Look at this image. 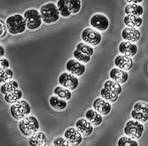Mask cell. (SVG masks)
I'll return each mask as SVG.
<instances>
[{
    "mask_svg": "<svg viewBox=\"0 0 148 146\" xmlns=\"http://www.w3.org/2000/svg\"><path fill=\"white\" fill-rule=\"evenodd\" d=\"M5 22L8 28V31L12 35L22 34L27 29V22L24 16L19 14V13L9 16Z\"/></svg>",
    "mask_w": 148,
    "mask_h": 146,
    "instance_id": "obj_1",
    "label": "cell"
},
{
    "mask_svg": "<svg viewBox=\"0 0 148 146\" xmlns=\"http://www.w3.org/2000/svg\"><path fill=\"white\" fill-rule=\"evenodd\" d=\"M39 128V122L34 116H27L19 123L20 131L24 136H31L38 131Z\"/></svg>",
    "mask_w": 148,
    "mask_h": 146,
    "instance_id": "obj_2",
    "label": "cell"
},
{
    "mask_svg": "<svg viewBox=\"0 0 148 146\" xmlns=\"http://www.w3.org/2000/svg\"><path fill=\"white\" fill-rule=\"evenodd\" d=\"M40 13H41L43 21L46 24H51L56 22L60 16L57 5L53 3L45 4L40 9Z\"/></svg>",
    "mask_w": 148,
    "mask_h": 146,
    "instance_id": "obj_3",
    "label": "cell"
},
{
    "mask_svg": "<svg viewBox=\"0 0 148 146\" xmlns=\"http://www.w3.org/2000/svg\"><path fill=\"white\" fill-rule=\"evenodd\" d=\"M10 113L13 119L20 121V119H22L25 117L29 116V114L31 113V107L27 101L19 100L18 102L12 104L10 108Z\"/></svg>",
    "mask_w": 148,
    "mask_h": 146,
    "instance_id": "obj_4",
    "label": "cell"
},
{
    "mask_svg": "<svg viewBox=\"0 0 148 146\" xmlns=\"http://www.w3.org/2000/svg\"><path fill=\"white\" fill-rule=\"evenodd\" d=\"M23 16L27 22V29H29V30H36L41 27L43 19L41 16V13L36 9L27 10L24 12Z\"/></svg>",
    "mask_w": 148,
    "mask_h": 146,
    "instance_id": "obj_5",
    "label": "cell"
},
{
    "mask_svg": "<svg viewBox=\"0 0 148 146\" xmlns=\"http://www.w3.org/2000/svg\"><path fill=\"white\" fill-rule=\"evenodd\" d=\"M145 130V127L142 122H139L136 119L129 121L124 128V134L134 139H139Z\"/></svg>",
    "mask_w": 148,
    "mask_h": 146,
    "instance_id": "obj_6",
    "label": "cell"
},
{
    "mask_svg": "<svg viewBox=\"0 0 148 146\" xmlns=\"http://www.w3.org/2000/svg\"><path fill=\"white\" fill-rule=\"evenodd\" d=\"M83 41L91 46H98L102 40L101 34L95 29L86 28L82 32Z\"/></svg>",
    "mask_w": 148,
    "mask_h": 146,
    "instance_id": "obj_7",
    "label": "cell"
},
{
    "mask_svg": "<svg viewBox=\"0 0 148 146\" xmlns=\"http://www.w3.org/2000/svg\"><path fill=\"white\" fill-rule=\"evenodd\" d=\"M59 83L70 90H75L79 85V79L69 72L62 73L59 76Z\"/></svg>",
    "mask_w": 148,
    "mask_h": 146,
    "instance_id": "obj_8",
    "label": "cell"
},
{
    "mask_svg": "<svg viewBox=\"0 0 148 146\" xmlns=\"http://www.w3.org/2000/svg\"><path fill=\"white\" fill-rule=\"evenodd\" d=\"M90 25L99 31H106L109 27V20L103 13H96L90 18Z\"/></svg>",
    "mask_w": 148,
    "mask_h": 146,
    "instance_id": "obj_9",
    "label": "cell"
},
{
    "mask_svg": "<svg viewBox=\"0 0 148 146\" xmlns=\"http://www.w3.org/2000/svg\"><path fill=\"white\" fill-rule=\"evenodd\" d=\"M66 69L68 72L75 76H82L85 72V65L77 59H69L66 64Z\"/></svg>",
    "mask_w": 148,
    "mask_h": 146,
    "instance_id": "obj_10",
    "label": "cell"
},
{
    "mask_svg": "<svg viewBox=\"0 0 148 146\" xmlns=\"http://www.w3.org/2000/svg\"><path fill=\"white\" fill-rule=\"evenodd\" d=\"M70 145H79L83 141V135L76 128H69L64 134Z\"/></svg>",
    "mask_w": 148,
    "mask_h": 146,
    "instance_id": "obj_11",
    "label": "cell"
},
{
    "mask_svg": "<svg viewBox=\"0 0 148 146\" xmlns=\"http://www.w3.org/2000/svg\"><path fill=\"white\" fill-rule=\"evenodd\" d=\"M93 107L102 115H107L110 113L112 110V105L110 104V103L103 98H99L94 100Z\"/></svg>",
    "mask_w": 148,
    "mask_h": 146,
    "instance_id": "obj_12",
    "label": "cell"
},
{
    "mask_svg": "<svg viewBox=\"0 0 148 146\" xmlns=\"http://www.w3.org/2000/svg\"><path fill=\"white\" fill-rule=\"evenodd\" d=\"M122 36L124 41L136 43L140 39L141 34L140 31L137 28H130V27H126L123 29L122 32Z\"/></svg>",
    "mask_w": 148,
    "mask_h": 146,
    "instance_id": "obj_13",
    "label": "cell"
},
{
    "mask_svg": "<svg viewBox=\"0 0 148 146\" xmlns=\"http://www.w3.org/2000/svg\"><path fill=\"white\" fill-rule=\"evenodd\" d=\"M119 51L122 53L123 55L128 56V57H134L137 54L138 51V46L134 43L123 41L119 44Z\"/></svg>",
    "mask_w": 148,
    "mask_h": 146,
    "instance_id": "obj_14",
    "label": "cell"
},
{
    "mask_svg": "<svg viewBox=\"0 0 148 146\" xmlns=\"http://www.w3.org/2000/svg\"><path fill=\"white\" fill-rule=\"evenodd\" d=\"M109 76L111 80H113V81L120 84L125 83L128 81V78H129V74L125 70L118 68H113L109 73Z\"/></svg>",
    "mask_w": 148,
    "mask_h": 146,
    "instance_id": "obj_15",
    "label": "cell"
},
{
    "mask_svg": "<svg viewBox=\"0 0 148 146\" xmlns=\"http://www.w3.org/2000/svg\"><path fill=\"white\" fill-rule=\"evenodd\" d=\"M114 64H115L116 68L127 71V70H130L132 68L133 60L130 57H128V56L122 54V55H118L115 57Z\"/></svg>",
    "mask_w": 148,
    "mask_h": 146,
    "instance_id": "obj_16",
    "label": "cell"
},
{
    "mask_svg": "<svg viewBox=\"0 0 148 146\" xmlns=\"http://www.w3.org/2000/svg\"><path fill=\"white\" fill-rule=\"evenodd\" d=\"M75 128L82 133L83 136H89L93 132V125L85 119H79L75 123Z\"/></svg>",
    "mask_w": 148,
    "mask_h": 146,
    "instance_id": "obj_17",
    "label": "cell"
},
{
    "mask_svg": "<svg viewBox=\"0 0 148 146\" xmlns=\"http://www.w3.org/2000/svg\"><path fill=\"white\" fill-rule=\"evenodd\" d=\"M29 143L32 146H44L47 144V137L44 132H36L29 136Z\"/></svg>",
    "mask_w": 148,
    "mask_h": 146,
    "instance_id": "obj_18",
    "label": "cell"
},
{
    "mask_svg": "<svg viewBox=\"0 0 148 146\" xmlns=\"http://www.w3.org/2000/svg\"><path fill=\"white\" fill-rule=\"evenodd\" d=\"M85 118L93 125V126H99L102 123L103 118L102 114L97 112L95 109H90L85 113Z\"/></svg>",
    "mask_w": 148,
    "mask_h": 146,
    "instance_id": "obj_19",
    "label": "cell"
},
{
    "mask_svg": "<svg viewBox=\"0 0 148 146\" xmlns=\"http://www.w3.org/2000/svg\"><path fill=\"white\" fill-rule=\"evenodd\" d=\"M49 103L50 105L53 109L58 110V111H62L65 110L68 106V103H66V100L60 98V97L56 96H51L49 99Z\"/></svg>",
    "mask_w": 148,
    "mask_h": 146,
    "instance_id": "obj_20",
    "label": "cell"
},
{
    "mask_svg": "<svg viewBox=\"0 0 148 146\" xmlns=\"http://www.w3.org/2000/svg\"><path fill=\"white\" fill-rule=\"evenodd\" d=\"M124 12L127 15L141 16L144 13V7L139 4H129L126 5Z\"/></svg>",
    "mask_w": 148,
    "mask_h": 146,
    "instance_id": "obj_21",
    "label": "cell"
},
{
    "mask_svg": "<svg viewBox=\"0 0 148 146\" xmlns=\"http://www.w3.org/2000/svg\"><path fill=\"white\" fill-rule=\"evenodd\" d=\"M123 22L127 27L130 28H139L142 25L143 20L140 16L136 15H126L123 19Z\"/></svg>",
    "mask_w": 148,
    "mask_h": 146,
    "instance_id": "obj_22",
    "label": "cell"
},
{
    "mask_svg": "<svg viewBox=\"0 0 148 146\" xmlns=\"http://www.w3.org/2000/svg\"><path fill=\"white\" fill-rule=\"evenodd\" d=\"M21 98H22V92L19 89L7 93V94H5L4 97L5 102L8 104H12L18 102L19 100H21Z\"/></svg>",
    "mask_w": 148,
    "mask_h": 146,
    "instance_id": "obj_23",
    "label": "cell"
},
{
    "mask_svg": "<svg viewBox=\"0 0 148 146\" xmlns=\"http://www.w3.org/2000/svg\"><path fill=\"white\" fill-rule=\"evenodd\" d=\"M54 94L60 97V98H63L65 100H69L72 98V92L70 89H66L63 86H58L54 89Z\"/></svg>",
    "mask_w": 148,
    "mask_h": 146,
    "instance_id": "obj_24",
    "label": "cell"
},
{
    "mask_svg": "<svg viewBox=\"0 0 148 146\" xmlns=\"http://www.w3.org/2000/svg\"><path fill=\"white\" fill-rule=\"evenodd\" d=\"M57 7H58V10L60 13V15L64 18L69 17L72 14V12L69 10L68 4H66V0H58Z\"/></svg>",
    "mask_w": 148,
    "mask_h": 146,
    "instance_id": "obj_25",
    "label": "cell"
},
{
    "mask_svg": "<svg viewBox=\"0 0 148 146\" xmlns=\"http://www.w3.org/2000/svg\"><path fill=\"white\" fill-rule=\"evenodd\" d=\"M100 95H101V98H103L104 99L111 103H115L118 100V97H119V95L116 94V93H114L111 90L107 89L104 87L100 90Z\"/></svg>",
    "mask_w": 148,
    "mask_h": 146,
    "instance_id": "obj_26",
    "label": "cell"
},
{
    "mask_svg": "<svg viewBox=\"0 0 148 146\" xmlns=\"http://www.w3.org/2000/svg\"><path fill=\"white\" fill-rule=\"evenodd\" d=\"M104 88L111 90L114 93H116V94L120 95L121 93L123 92V87L120 83L113 81V80H110V81H106L104 84Z\"/></svg>",
    "mask_w": 148,
    "mask_h": 146,
    "instance_id": "obj_27",
    "label": "cell"
},
{
    "mask_svg": "<svg viewBox=\"0 0 148 146\" xmlns=\"http://www.w3.org/2000/svg\"><path fill=\"white\" fill-rule=\"evenodd\" d=\"M19 88V84L16 81H8L3 84H1V92L3 93L4 95L7 94V93L15 90Z\"/></svg>",
    "mask_w": 148,
    "mask_h": 146,
    "instance_id": "obj_28",
    "label": "cell"
},
{
    "mask_svg": "<svg viewBox=\"0 0 148 146\" xmlns=\"http://www.w3.org/2000/svg\"><path fill=\"white\" fill-rule=\"evenodd\" d=\"M66 4H68L72 14H75V13L79 12L81 7H82L81 0H66Z\"/></svg>",
    "mask_w": 148,
    "mask_h": 146,
    "instance_id": "obj_29",
    "label": "cell"
},
{
    "mask_svg": "<svg viewBox=\"0 0 148 146\" xmlns=\"http://www.w3.org/2000/svg\"><path fill=\"white\" fill-rule=\"evenodd\" d=\"M76 50H78L79 51L84 53V54H87L89 56H92L94 54V49L91 45L88 44H84V43H79L76 45Z\"/></svg>",
    "mask_w": 148,
    "mask_h": 146,
    "instance_id": "obj_30",
    "label": "cell"
},
{
    "mask_svg": "<svg viewBox=\"0 0 148 146\" xmlns=\"http://www.w3.org/2000/svg\"><path fill=\"white\" fill-rule=\"evenodd\" d=\"M118 146H138V143L137 141L134 140V138L130 136H123L121 137L117 143Z\"/></svg>",
    "mask_w": 148,
    "mask_h": 146,
    "instance_id": "obj_31",
    "label": "cell"
},
{
    "mask_svg": "<svg viewBox=\"0 0 148 146\" xmlns=\"http://www.w3.org/2000/svg\"><path fill=\"white\" fill-rule=\"evenodd\" d=\"M12 76H13V72L10 68L0 70V83L3 84L10 81L12 78Z\"/></svg>",
    "mask_w": 148,
    "mask_h": 146,
    "instance_id": "obj_32",
    "label": "cell"
},
{
    "mask_svg": "<svg viewBox=\"0 0 148 146\" xmlns=\"http://www.w3.org/2000/svg\"><path fill=\"white\" fill-rule=\"evenodd\" d=\"M131 117L133 119H136V121H139V122H142V123H145L148 121V114L146 113H144L142 112H139V111H136V110H133L130 113Z\"/></svg>",
    "mask_w": 148,
    "mask_h": 146,
    "instance_id": "obj_33",
    "label": "cell"
},
{
    "mask_svg": "<svg viewBox=\"0 0 148 146\" xmlns=\"http://www.w3.org/2000/svg\"><path fill=\"white\" fill-rule=\"evenodd\" d=\"M73 55H74V57H75V59L79 60L80 62H83V63H88V62H90V57H91V56H89L87 54H84V53L79 51L78 50H74Z\"/></svg>",
    "mask_w": 148,
    "mask_h": 146,
    "instance_id": "obj_34",
    "label": "cell"
},
{
    "mask_svg": "<svg viewBox=\"0 0 148 146\" xmlns=\"http://www.w3.org/2000/svg\"><path fill=\"white\" fill-rule=\"evenodd\" d=\"M134 110L136 111H139V112H142L144 113H146L148 114V104L145 103V102H138L134 104L133 106Z\"/></svg>",
    "mask_w": 148,
    "mask_h": 146,
    "instance_id": "obj_35",
    "label": "cell"
},
{
    "mask_svg": "<svg viewBox=\"0 0 148 146\" xmlns=\"http://www.w3.org/2000/svg\"><path fill=\"white\" fill-rule=\"evenodd\" d=\"M53 145L54 146H69L70 145L69 142L63 137H58L56 139L53 140Z\"/></svg>",
    "mask_w": 148,
    "mask_h": 146,
    "instance_id": "obj_36",
    "label": "cell"
},
{
    "mask_svg": "<svg viewBox=\"0 0 148 146\" xmlns=\"http://www.w3.org/2000/svg\"><path fill=\"white\" fill-rule=\"evenodd\" d=\"M0 35H1V39L4 38L7 32H8V28H7V25H6V22L5 20H3L2 19L0 20Z\"/></svg>",
    "mask_w": 148,
    "mask_h": 146,
    "instance_id": "obj_37",
    "label": "cell"
},
{
    "mask_svg": "<svg viewBox=\"0 0 148 146\" xmlns=\"http://www.w3.org/2000/svg\"><path fill=\"white\" fill-rule=\"evenodd\" d=\"M9 65H10L9 61L6 59L1 58V59H0V70L9 68Z\"/></svg>",
    "mask_w": 148,
    "mask_h": 146,
    "instance_id": "obj_38",
    "label": "cell"
},
{
    "mask_svg": "<svg viewBox=\"0 0 148 146\" xmlns=\"http://www.w3.org/2000/svg\"><path fill=\"white\" fill-rule=\"evenodd\" d=\"M129 4H140L144 0H126Z\"/></svg>",
    "mask_w": 148,
    "mask_h": 146,
    "instance_id": "obj_39",
    "label": "cell"
},
{
    "mask_svg": "<svg viewBox=\"0 0 148 146\" xmlns=\"http://www.w3.org/2000/svg\"><path fill=\"white\" fill-rule=\"evenodd\" d=\"M5 56V48L1 45L0 46V57H4Z\"/></svg>",
    "mask_w": 148,
    "mask_h": 146,
    "instance_id": "obj_40",
    "label": "cell"
}]
</instances>
